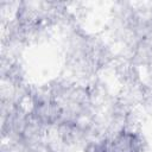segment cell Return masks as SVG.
I'll return each mask as SVG.
<instances>
[{
  "label": "cell",
  "mask_w": 152,
  "mask_h": 152,
  "mask_svg": "<svg viewBox=\"0 0 152 152\" xmlns=\"http://www.w3.org/2000/svg\"><path fill=\"white\" fill-rule=\"evenodd\" d=\"M109 137V142L113 152H142V135L131 128H122Z\"/></svg>",
  "instance_id": "cell-1"
}]
</instances>
